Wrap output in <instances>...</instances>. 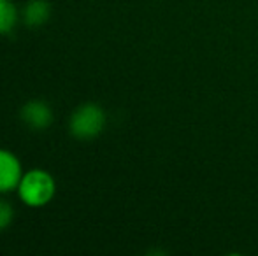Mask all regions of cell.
Wrapping results in <instances>:
<instances>
[{"label":"cell","mask_w":258,"mask_h":256,"mask_svg":"<svg viewBox=\"0 0 258 256\" xmlns=\"http://www.w3.org/2000/svg\"><path fill=\"white\" fill-rule=\"evenodd\" d=\"M21 200L30 207H42L54 195V179L44 170H30L18 185Z\"/></svg>","instance_id":"obj_1"},{"label":"cell","mask_w":258,"mask_h":256,"mask_svg":"<svg viewBox=\"0 0 258 256\" xmlns=\"http://www.w3.org/2000/svg\"><path fill=\"white\" fill-rule=\"evenodd\" d=\"M105 127V113L97 104L78 107L71 118V132L78 139H93Z\"/></svg>","instance_id":"obj_2"},{"label":"cell","mask_w":258,"mask_h":256,"mask_svg":"<svg viewBox=\"0 0 258 256\" xmlns=\"http://www.w3.org/2000/svg\"><path fill=\"white\" fill-rule=\"evenodd\" d=\"M21 178V165L13 153L0 149V193L11 192L18 188Z\"/></svg>","instance_id":"obj_3"},{"label":"cell","mask_w":258,"mask_h":256,"mask_svg":"<svg viewBox=\"0 0 258 256\" xmlns=\"http://www.w3.org/2000/svg\"><path fill=\"white\" fill-rule=\"evenodd\" d=\"M21 120L34 130H44L51 125L53 113L48 104L41 100H30L21 109Z\"/></svg>","instance_id":"obj_4"},{"label":"cell","mask_w":258,"mask_h":256,"mask_svg":"<svg viewBox=\"0 0 258 256\" xmlns=\"http://www.w3.org/2000/svg\"><path fill=\"white\" fill-rule=\"evenodd\" d=\"M49 13H51V7L46 0H30L25 9V21L32 27H39L48 21Z\"/></svg>","instance_id":"obj_5"},{"label":"cell","mask_w":258,"mask_h":256,"mask_svg":"<svg viewBox=\"0 0 258 256\" xmlns=\"http://www.w3.org/2000/svg\"><path fill=\"white\" fill-rule=\"evenodd\" d=\"M18 20V11L11 0H0V35L14 28Z\"/></svg>","instance_id":"obj_6"},{"label":"cell","mask_w":258,"mask_h":256,"mask_svg":"<svg viewBox=\"0 0 258 256\" xmlns=\"http://www.w3.org/2000/svg\"><path fill=\"white\" fill-rule=\"evenodd\" d=\"M11 221H13V207L7 202L0 200V230L7 228Z\"/></svg>","instance_id":"obj_7"}]
</instances>
